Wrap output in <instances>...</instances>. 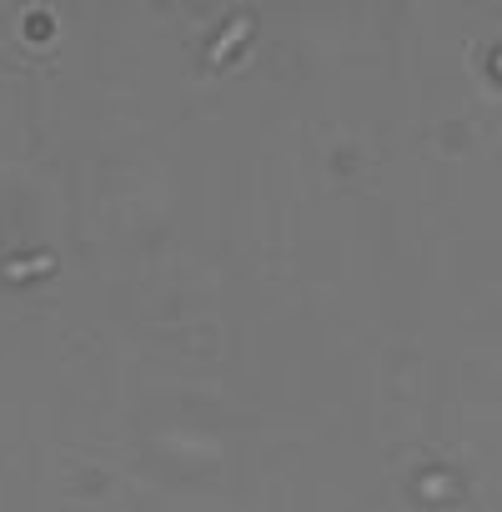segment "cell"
I'll list each match as a JSON object with an SVG mask.
<instances>
[{
    "instance_id": "1",
    "label": "cell",
    "mask_w": 502,
    "mask_h": 512,
    "mask_svg": "<svg viewBox=\"0 0 502 512\" xmlns=\"http://www.w3.org/2000/svg\"><path fill=\"white\" fill-rule=\"evenodd\" d=\"M251 31V16H236L231 26H226V36H216V46H211V61H221V56H231L236 51V41Z\"/></svg>"
},
{
    "instance_id": "2",
    "label": "cell",
    "mask_w": 502,
    "mask_h": 512,
    "mask_svg": "<svg viewBox=\"0 0 502 512\" xmlns=\"http://www.w3.org/2000/svg\"><path fill=\"white\" fill-rule=\"evenodd\" d=\"M56 267V256H31V262H11L6 272L11 277H36V272H51Z\"/></svg>"
}]
</instances>
